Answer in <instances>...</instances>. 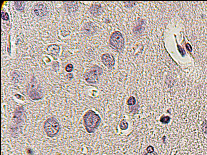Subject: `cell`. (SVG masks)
Masks as SVG:
<instances>
[{
  "mask_svg": "<svg viewBox=\"0 0 207 155\" xmlns=\"http://www.w3.org/2000/svg\"><path fill=\"white\" fill-rule=\"evenodd\" d=\"M101 121L100 116L91 110L87 111L83 116L84 125L87 131L89 133L94 132L95 129L100 124Z\"/></svg>",
  "mask_w": 207,
  "mask_h": 155,
  "instance_id": "6da1fadb",
  "label": "cell"
},
{
  "mask_svg": "<svg viewBox=\"0 0 207 155\" xmlns=\"http://www.w3.org/2000/svg\"><path fill=\"white\" fill-rule=\"evenodd\" d=\"M44 129L47 136L49 137H54L59 133L60 126L55 118L51 117L44 122Z\"/></svg>",
  "mask_w": 207,
  "mask_h": 155,
  "instance_id": "7a4b0ae2",
  "label": "cell"
},
{
  "mask_svg": "<svg viewBox=\"0 0 207 155\" xmlns=\"http://www.w3.org/2000/svg\"><path fill=\"white\" fill-rule=\"evenodd\" d=\"M96 67H93L92 69L86 71L85 75V78L86 81L89 83L95 84L98 80V74Z\"/></svg>",
  "mask_w": 207,
  "mask_h": 155,
  "instance_id": "3957f363",
  "label": "cell"
},
{
  "mask_svg": "<svg viewBox=\"0 0 207 155\" xmlns=\"http://www.w3.org/2000/svg\"><path fill=\"white\" fill-rule=\"evenodd\" d=\"M33 11L36 15L39 17H44L48 13L47 7L41 3H38L34 6Z\"/></svg>",
  "mask_w": 207,
  "mask_h": 155,
  "instance_id": "277c9868",
  "label": "cell"
},
{
  "mask_svg": "<svg viewBox=\"0 0 207 155\" xmlns=\"http://www.w3.org/2000/svg\"><path fill=\"white\" fill-rule=\"evenodd\" d=\"M28 94L30 98L34 100H40L42 97V94L40 92L34 89H30Z\"/></svg>",
  "mask_w": 207,
  "mask_h": 155,
  "instance_id": "5b68a950",
  "label": "cell"
},
{
  "mask_svg": "<svg viewBox=\"0 0 207 155\" xmlns=\"http://www.w3.org/2000/svg\"><path fill=\"white\" fill-rule=\"evenodd\" d=\"M48 52L51 55H57L59 53L60 48L59 46L56 44H52L49 45L47 49Z\"/></svg>",
  "mask_w": 207,
  "mask_h": 155,
  "instance_id": "8992f818",
  "label": "cell"
},
{
  "mask_svg": "<svg viewBox=\"0 0 207 155\" xmlns=\"http://www.w3.org/2000/svg\"><path fill=\"white\" fill-rule=\"evenodd\" d=\"M75 2H64V3H66V7L68 11H75L77 8L75 3Z\"/></svg>",
  "mask_w": 207,
  "mask_h": 155,
  "instance_id": "52a82bcc",
  "label": "cell"
},
{
  "mask_svg": "<svg viewBox=\"0 0 207 155\" xmlns=\"http://www.w3.org/2000/svg\"><path fill=\"white\" fill-rule=\"evenodd\" d=\"M14 6L16 9L19 11H22L25 9V3L24 1L14 2Z\"/></svg>",
  "mask_w": 207,
  "mask_h": 155,
  "instance_id": "ba28073f",
  "label": "cell"
},
{
  "mask_svg": "<svg viewBox=\"0 0 207 155\" xmlns=\"http://www.w3.org/2000/svg\"><path fill=\"white\" fill-rule=\"evenodd\" d=\"M135 103V99L133 97H131L127 100V104L129 105H133Z\"/></svg>",
  "mask_w": 207,
  "mask_h": 155,
  "instance_id": "9c48e42d",
  "label": "cell"
},
{
  "mask_svg": "<svg viewBox=\"0 0 207 155\" xmlns=\"http://www.w3.org/2000/svg\"><path fill=\"white\" fill-rule=\"evenodd\" d=\"M1 18L4 20L7 21L9 20V16L8 13L5 12H2Z\"/></svg>",
  "mask_w": 207,
  "mask_h": 155,
  "instance_id": "30bf717a",
  "label": "cell"
},
{
  "mask_svg": "<svg viewBox=\"0 0 207 155\" xmlns=\"http://www.w3.org/2000/svg\"><path fill=\"white\" fill-rule=\"evenodd\" d=\"M73 68H74V66H73V65L71 64H69L67 65L65 69L67 72H71V71H73Z\"/></svg>",
  "mask_w": 207,
  "mask_h": 155,
  "instance_id": "8fae6325",
  "label": "cell"
}]
</instances>
